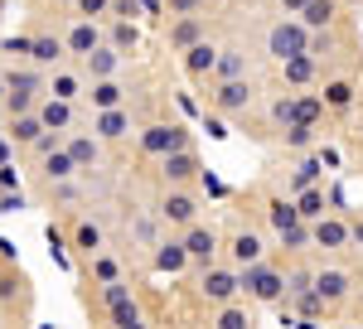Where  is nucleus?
<instances>
[{
	"label": "nucleus",
	"mask_w": 363,
	"mask_h": 329,
	"mask_svg": "<svg viewBox=\"0 0 363 329\" xmlns=\"http://www.w3.org/2000/svg\"><path fill=\"white\" fill-rule=\"evenodd\" d=\"M242 291H247L257 305H277L281 296H286V276H281V267H272V262H252V267H242Z\"/></svg>",
	"instance_id": "obj_1"
},
{
	"label": "nucleus",
	"mask_w": 363,
	"mask_h": 329,
	"mask_svg": "<svg viewBox=\"0 0 363 329\" xmlns=\"http://www.w3.org/2000/svg\"><path fill=\"white\" fill-rule=\"evenodd\" d=\"M306 49H310V29L301 25V15H296V20H277V25L267 29V54L277 58V63L306 54Z\"/></svg>",
	"instance_id": "obj_2"
},
{
	"label": "nucleus",
	"mask_w": 363,
	"mask_h": 329,
	"mask_svg": "<svg viewBox=\"0 0 363 329\" xmlns=\"http://www.w3.org/2000/svg\"><path fill=\"white\" fill-rule=\"evenodd\" d=\"M199 296L208 305H228L242 296V272L238 267H203V276H199Z\"/></svg>",
	"instance_id": "obj_3"
},
{
	"label": "nucleus",
	"mask_w": 363,
	"mask_h": 329,
	"mask_svg": "<svg viewBox=\"0 0 363 329\" xmlns=\"http://www.w3.org/2000/svg\"><path fill=\"white\" fill-rule=\"evenodd\" d=\"M179 145H189V131L179 126V121H155V126H145L140 131V150L145 155H169V150H179Z\"/></svg>",
	"instance_id": "obj_4"
},
{
	"label": "nucleus",
	"mask_w": 363,
	"mask_h": 329,
	"mask_svg": "<svg viewBox=\"0 0 363 329\" xmlns=\"http://www.w3.org/2000/svg\"><path fill=\"white\" fill-rule=\"evenodd\" d=\"M228 262L242 272L252 262H267V238L257 233V228H238L233 238H228Z\"/></svg>",
	"instance_id": "obj_5"
},
{
	"label": "nucleus",
	"mask_w": 363,
	"mask_h": 329,
	"mask_svg": "<svg viewBox=\"0 0 363 329\" xmlns=\"http://www.w3.org/2000/svg\"><path fill=\"white\" fill-rule=\"evenodd\" d=\"M252 97H257V87H252L247 78H223L218 92H213V107L223 111V116H238V111L252 107Z\"/></svg>",
	"instance_id": "obj_6"
},
{
	"label": "nucleus",
	"mask_w": 363,
	"mask_h": 329,
	"mask_svg": "<svg viewBox=\"0 0 363 329\" xmlns=\"http://www.w3.org/2000/svg\"><path fill=\"white\" fill-rule=\"evenodd\" d=\"M349 272L344 267H320L315 272V291H320V301H325V310H339V305L349 301Z\"/></svg>",
	"instance_id": "obj_7"
},
{
	"label": "nucleus",
	"mask_w": 363,
	"mask_h": 329,
	"mask_svg": "<svg viewBox=\"0 0 363 329\" xmlns=\"http://www.w3.org/2000/svg\"><path fill=\"white\" fill-rule=\"evenodd\" d=\"M199 218V203H194V194H184L179 184L160 199V223H169V228H189V223Z\"/></svg>",
	"instance_id": "obj_8"
},
{
	"label": "nucleus",
	"mask_w": 363,
	"mask_h": 329,
	"mask_svg": "<svg viewBox=\"0 0 363 329\" xmlns=\"http://www.w3.org/2000/svg\"><path fill=\"white\" fill-rule=\"evenodd\" d=\"M310 242L315 247H330V252H339V247H349V223L339 218V213H320V218L310 223Z\"/></svg>",
	"instance_id": "obj_9"
},
{
	"label": "nucleus",
	"mask_w": 363,
	"mask_h": 329,
	"mask_svg": "<svg viewBox=\"0 0 363 329\" xmlns=\"http://www.w3.org/2000/svg\"><path fill=\"white\" fill-rule=\"evenodd\" d=\"M160 174H165V184H189V179L199 174V155L189 150V145H179V150L160 155Z\"/></svg>",
	"instance_id": "obj_10"
},
{
	"label": "nucleus",
	"mask_w": 363,
	"mask_h": 329,
	"mask_svg": "<svg viewBox=\"0 0 363 329\" xmlns=\"http://www.w3.org/2000/svg\"><path fill=\"white\" fill-rule=\"evenodd\" d=\"M97 44H102V29H97V20H87V15H78V20L68 25V34H63V49H68V54H78V58L92 54Z\"/></svg>",
	"instance_id": "obj_11"
},
{
	"label": "nucleus",
	"mask_w": 363,
	"mask_h": 329,
	"mask_svg": "<svg viewBox=\"0 0 363 329\" xmlns=\"http://www.w3.org/2000/svg\"><path fill=\"white\" fill-rule=\"evenodd\" d=\"M184 247H189V262H199V267H208L213 262V252H218V233L213 228H203V223H189L184 228Z\"/></svg>",
	"instance_id": "obj_12"
},
{
	"label": "nucleus",
	"mask_w": 363,
	"mask_h": 329,
	"mask_svg": "<svg viewBox=\"0 0 363 329\" xmlns=\"http://www.w3.org/2000/svg\"><path fill=\"white\" fill-rule=\"evenodd\" d=\"M213 68H218V49L208 39H199V44L184 49V73L189 78H213Z\"/></svg>",
	"instance_id": "obj_13"
},
{
	"label": "nucleus",
	"mask_w": 363,
	"mask_h": 329,
	"mask_svg": "<svg viewBox=\"0 0 363 329\" xmlns=\"http://www.w3.org/2000/svg\"><path fill=\"white\" fill-rule=\"evenodd\" d=\"M34 111H39V121H44L49 131H68V126H73V102H63V97H54V92H44Z\"/></svg>",
	"instance_id": "obj_14"
},
{
	"label": "nucleus",
	"mask_w": 363,
	"mask_h": 329,
	"mask_svg": "<svg viewBox=\"0 0 363 329\" xmlns=\"http://www.w3.org/2000/svg\"><path fill=\"white\" fill-rule=\"evenodd\" d=\"M92 131L102 140H121L126 131H131V111H126V102L121 107H107V111H97V121H92Z\"/></svg>",
	"instance_id": "obj_15"
},
{
	"label": "nucleus",
	"mask_w": 363,
	"mask_h": 329,
	"mask_svg": "<svg viewBox=\"0 0 363 329\" xmlns=\"http://www.w3.org/2000/svg\"><path fill=\"white\" fill-rule=\"evenodd\" d=\"M83 63H87V73H92V78H116V68H121V49L102 39L92 54H83Z\"/></svg>",
	"instance_id": "obj_16"
},
{
	"label": "nucleus",
	"mask_w": 363,
	"mask_h": 329,
	"mask_svg": "<svg viewBox=\"0 0 363 329\" xmlns=\"http://www.w3.org/2000/svg\"><path fill=\"white\" fill-rule=\"evenodd\" d=\"M296 15H301V25H306V29H330V25H335V15H339V0H306Z\"/></svg>",
	"instance_id": "obj_17"
},
{
	"label": "nucleus",
	"mask_w": 363,
	"mask_h": 329,
	"mask_svg": "<svg viewBox=\"0 0 363 329\" xmlns=\"http://www.w3.org/2000/svg\"><path fill=\"white\" fill-rule=\"evenodd\" d=\"M68 155H73V164H78V174L92 169V164L102 160V136H97V131H92V136H73L68 140Z\"/></svg>",
	"instance_id": "obj_18"
},
{
	"label": "nucleus",
	"mask_w": 363,
	"mask_h": 329,
	"mask_svg": "<svg viewBox=\"0 0 363 329\" xmlns=\"http://www.w3.org/2000/svg\"><path fill=\"white\" fill-rule=\"evenodd\" d=\"M189 267V247H184V238L179 242H155V272H184Z\"/></svg>",
	"instance_id": "obj_19"
},
{
	"label": "nucleus",
	"mask_w": 363,
	"mask_h": 329,
	"mask_svg": "<svg viewBox=\"0 0 363 329\" xmlns=\"http://www.w3.org/2000/svg\"><path fill=\"white\" fill-rule=\"evenodd\" d=\"M87 97H92V111H107V107H121L126 102V87L116 78H92V92Z\"/></svg>",
	"instance_id": "obj_20"
},
{
	"label": "nucleus",
	"mask_w": 363,
	"mask_h": 329,
	"mask_svg": "<svg viewBox=\"0 0 363 329\" xmlns=\"http://www.w3.org/2000/svg\"><path fill=\"white\" fill-rule=\"evenodd\" d=\"M199 39H203V20H199V15H179V20L169 25V44H174L179 54H184L189 44H199Z\"/></svg>",
	"instance_id": "obj_21"
},
{
	"label": "nucleus",
	"mask_w": 363,
	"mask_h": 329,
	"mask_svg": "<svg viewBox=\"0 0 363 329\" xmlns=\"http://www.w3.org/2000/svg\"><path fill=\"white\" fill-rule=\"evenodd\" d=\"M44 174H49L54 184L78 174V164H73V155H68V145H49V150H44Z\"/></svg>",
	"instance_id": "obj_22"
},
{
	"label": "nucleus",
	"mask_w": 363,
	"mask_h": 329,
	"mask_svg": "<svg viewBox=\"0 0 363 329\" xmlns=\"http://www.w3.org/2000/svg\"><path fill=\"white\" fill-rule=\"evenodd\" d=\"M267 218H272V233H291V228H301V208H296V203H286V199H272V203H267Z\"/></svg>",
	"instance_id": "obj_23"
},
{
	"label": "nucleus",
	"mask_w": 363,
	"mask_h": 329,
	"mask_svg": "<svg viewBox=\"0 0 363 329\" xmlns=\"http://www.w3.org/2000/svg\"><path fill=\"white\" fill-rule=\"evenodd\" d=\"M44 92H54V97H63V102H78V97H83V78H78V73H68V68H54Z\"/></svg>",
	"instance_id": "obj_24"
},
{
	"label": "nucleus",
	"mask_w": 363,
	"mask_h": 329,
	"mask_svg": "<svg viewBox=\"0 0 363 329\" xmlns=\"http://www.w3.org/2000/svg\"><path fill=\"white\" fill-rule=\"evenodd\" d=\"M63 54H68V49H63V39H49V34L29 44V58H34L39 68H54V63H58V58H63Z\"/></svg>",
	"instance_id": "obj_25"
},
{
	"label": "nucleus",
	"mask_w": 363,
	"mask_h": 329,
	"mask_svg": "<svg viewBox=\"0 0 363 329\" xmlns=\"http://www.w3.org/2000/svg\"><path fill=\"white\" fill-rule=\"evenodd\" d=\"M44 131H49V126L39 121V111H25V116H15V126H10V136L20 140V145H34V140L44 136Z\"/></svg>",
	"instance_id": "obj_26"
},
{
	"label": "nucleus",
	"mask_w": 363,
	"mask_h": 329,
	"mask_svg": "<svg viewBox=\"0 0 363 329\" xmlns=\"http://www.w3.org/2000/svg\"><path fill=\"white\" fill-rule=\"evenodd\" d=\"M107 44H116L121 54H131L140 44V29H136V20H112V34H107Z\"/></svg>",
	"instance_id": "obj_27"
},
{
	"label": "nucleus",
	"mask_w": 363,
	"mask_h": 329,
	"mask_svg": "<svg viewBox=\"0 0 363 329\" xmlns=\"http://www.w3.org/2000/svg\"><path fill=\"white\" fill-rule=\"evenodd\" d=\"M349 102H354V82H349V78L325 82V107H330V111H344Z\"/></svg>",
	"instance_id": "obj_28"
},
{
	"label": "nucleus",
	"mask_w": 363,
	"mask_h": 329,
	"mask_svg": "<svg viewBox=\"0 0 363 329\" xmlns=\"http://www.w3.org/2000/svg\"><path fill=\"white\" fill-rule=\"evenodd\" d=\"M281 68H286V82H296V87H301V82L315 78V54H296V58H286Z\"/></svg>",
	"instance_id": "obj_29"
},
{
	"label": "nucleus",
	"mask_w": 363,
	"mask_h": 329,
	"mask_svg": "<svg viewBox=\"0 0 363 329\" xmlns=\"http://www.w3.org/2000/svg\"><path fill=\"white\" fill-rule=\"evenodd\" d=\"M296 208H301V218L315 223L320 213H325V194H320V184H310V189H301V199H296Z\"/></svg>",
	"instance_id": "obj_30"
},
{
	"label": "nucleus",
	"mask_w": 363,
	"mask_h": 329,
	"mask_svg": "<svg viewBox=\"0 0 363 329\" xmlns=\"http://www.w3.org/2000/svg\"><path fill=\"white\" fill-rule=\"evenodd\" d=\"M286 145L291 150H310L315 145V121H291L286 126Z\"/></svg>",
	"instance_id": "obj_31"
},
{
	"label": "nucleus",
	"mask_w": 363,
	"mask_h": 329,
	"mask_svg": "<svg viewBox=\"0 0 363 329\" xmlns=\"http://www.w3.org/2000/svg\"><path fill=\"white\" fill-rule=\"evenodd\" d=\"M73 242L83 247L87 257H92V252H102V228H97V223H78V228H73Z\"/></svg>",
	"instance_id": "obj_32"
},
{
	"label": "nucleus",
	"mask_w": 363,
	"mask_h": 329,
	"mask_svg": "<svg viewBox=\"0 0 363 329\" xmlns=\"http://www.w3.org/2000/svg\"><path fill=\"white\" fill-rule=\"evenodd\" d=\"M213 78L223 82V78H242V54H238V49H218V68H213Z\"/></svg>",
	"instance_id": "obj_33"
},
{
	"label": "nucleus",
	"mask_w": 363,
	"mask_h": 329,
	"mask_svg": "<svg viewBox=\"0 0 363 329\" xmlns=\"http://www.w3.org/2000/svg\"><path fill=\"white\" fill-rule=\"evenodd\" d=\"M272 121H277V126L301 121V111H296V92H286V97H277V102H272Z\"/></svg>",
	"instance_id": "obj_34"
},
{
	"label": "nucleus",
	"mask_w": 363,
	"mask_h": 329,
	"mask_svg": "<svg viewBox=\"0 0 363 329\" xmlns=\"http://www.w3.org/2000/svg\"><path fill=\"white\" fill-rule=\"evenodd\" d=\"M92 276L107 286V281H116V262L107 257V252H92Z\"/></svg>",
	"instance_id": "obj_35"
},
{
	"label": "nucleus",
	"mask_w": 363,
	"mask_h": 329,
	"mask_svg": "<svg viewBox=\"0 0 363 329\" xmlns=\"http://www.w3.org/2000/svg\"><path fill=\"white\" fill-rule=\"evenodd\" d=\"M102 301H107V310H116V305L136 301V296H131V286H121V281H107V291H102Z\"/></svg>",
	"instance_id": "obj_36"
},
{
	"label": "nucleus",
	"mask_w": 363,
	"mask_h": 329,
	"mask_svg": "<svg viewBox=\"0 0 363 329\" xmlns=\"http://www.w3.org/2000/svg\"><path fill=\"white\" fill-rule=\"evenodd\" d=\"M107 315H112V325H140V305L136 301L116 305V310H107Z\"/></svg>",
	"instance_id": "obj_37"
},
{
	"label": "nucleus",
	"mask_w": 363,
	"mask_h": 329,
	"mask_svg": "<svg viewBox=\"0 0 363 329\" xmlns=\"http://www.w3.org/2000/svg\"><path fill=\"white\" fill-rule=\"evenodd\" d=\"M320 179V160H301L296 164V189H310Z\"/></svg>",
	"instance_id": "obj_38"
},
{
	"label": "nucleus",
	"mask_w": 363,
	"mask_h": 329,
	"mask_svg": "<svg viewBox=\"0 0 363 329\" xmlns=\"http://www.w3.org/2000/svg\"><path fill=\"white\" fill-rule=\"evenodd\" d=\"M218 325H223V329H238V325H252V320H247V310H238V305L228 301L223 310H218Z\"/></svg>",
	"instance_id": "obj_39"
},
{
	"label": "nucleus",
	"mask_w": 363,
	"mask_h": 329,
	"mask_svg": "<svg viewBox=\"0 0 363 329\" xmlns=\"http://www.w3.org/2000/svg\"><path fill=\"white\" fill-rule=\"evenodd\" d=\"M73 10H78V15H87V20H102V15L112 10V0H73Z\"/></svg>",
	"instance_id": "obj_40"
},
{
	"label": "nucleus",
	"mask_w": 363,
	"mask_h": 329,
	"mask_svg": "<svg viewBox=\"0 0 363 329\" xmlns=\"http://www.w3.org/2000/svg\"><path fill=\"white\" fill-rule=\"evenodd\" d=\"M140 0H112V10H107V20H136Z\"/></svg>",
	"instance_id": "obj_41"
},
{
	"label": "nucleus",
	"mask_w": 363,
	"mask_h": 329,
	"mask_svg": "<svg viewBox=\"0 0 363 329\" xmlns=\"http://www.w3.org/2000/svg\"><path fill=\"white\" fill-rule=\"evenodd\" d=\"M169 15H199V0H165Z\"/></svg>",
	"instance_id": "obj_42"
},
{
	"label": "nucleus",
	"mask_w": 363,
	"mask_h": 329,
	"mask_svg": "<svg viewBox=\"0 0 363 329\" xmlns=\"http://www.w3.org/2000/svg\"><path fill=\"white\" fill-rule=\"evenodd\" d=\"M349 242H359V247H363V218H359V223H349Z\"/></svg>",
	"instance_id": "obj_43"
},
{
	"label": "nucleus",
	"mask_w": 363,
	"mask_h": 329,
	"mask_svg": "<svg viewBox=\"0 0 363 329\" xmlns=\"http://www.w3.org/2000/svg\"><path fill=\"white\" fill-rule=\"evenodd\" d=\"M301 5H306V0H281V10H286V15H296Z\"/></svg>",
	"instance_id": "obj_44"
},
{
	"label": "nucleus",
	"mask_w": 363,
	"mask_h": 329,
	"mask_svg": "<svg viewBox=\"0 0 363 329\" xmlns=\"http://www.w3.org/2000/svg\"><path fill=\"white\" fill-rule=\"evenodd\" d=\"M359 305H363V291H359Z\"/></svg>",
	"instance_id": "obj_45"
},
{
	"label": "nucleus",
	"mask_w": 363,
	"mask_h": 329,
	"mask_svg": "<svg viewBox=\"0 0 363 329\" xmlns=\"http://www.w3.org/2000/svg\"><path fill=\"white\" fill-rule=\"evenodd\" d=\"M68 5H73V0H68Z\"/></svg>",
	"instance_id": "obj_46"
}]
</instances>
